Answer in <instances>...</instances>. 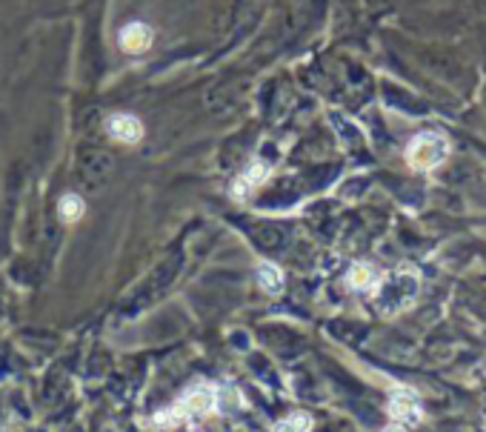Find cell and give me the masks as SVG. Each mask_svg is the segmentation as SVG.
I'll return each instance as SVG.
<instances>
[{"instance_id":"7","label":"cell","mask_w":486,"mask_h":432,"mask_svg":"<svg viewBox=\"0 0 486 432\" xmlns=\"http://www.w3.org/2000/svg\"><path fill=\"white\" fill-rule=\"evenodd\" d=\"M257 283H261L269 295H278L283 290V272L274 264H269V261L257 264Z\"/></svg>"},{"instance_id":"10","label":"cell","mask_w":486,"mask_h":432,"mask_svg":"<svg viewBox=\"0 0 486 432\" xmlns=\"http://www.w3.org/2000/svg\"><path fill=\"white\" fill-rule=\"evenodd\" d=\"M381 432H407V429H403V427H398V424H395V427H386V429H381Z\"/></svg>"},{"instance_id":"6","label":"cell","mask_w":486,"mask_h":432,"mask_svg":"<svg viewBox=\"0 0 486 432\" xmlns=\"http://www.w3.org/2000/svg\"><path fill=\"white\" fill-rule=\"evenodd\" d=\"M266 175H269V169L264 166V164H252L246 172H243L240 175V178L235 181V186H232V195L235 198H246V192L249 189H255L257 183H261L264 178H266Z\"/></svg>"},{"instance_id":"3","label":"cell","mask_w":486,"mask_h":432,"mask_svg":"<svg viewBox=\"0 0 486 432\" xmlns=\"http://www.w3.org/2000/svg\"><path fill=\"white\" fill-rule=\"evenodd\" d=\"M106 132L115 140H120V143H140L143 123L135 115H126V112H120V115H112L106 120Z\"/></svg>"},{"instance_id":"5","label":"cell","mask_w":486,"mask_h":432,"mask_svg":"<svg viewBox=\"0 0 486 432\" xmlns=\"http://www.w3.org/2000/svg\"><path fill=\"white\" fill-rule=\"evenodd\" d=\"M349 286L352 290H372V286H378L381 283V275H378V269L372 266V264H355L352 269H349Z\"/></svg>"},{"instance_id":"8","label":"cell","mask_w":486,"mask_h":432,"mask_svg":"<svg viewBox=\"0 0 486 432\" xmlns=\"http://www.w3.org/2000/svg\"><path fill=\"white\" fill-rule=\"evenodd\" d=\"M309 429H312V418L309 415H300V412L289 415V418H283L274 427V432H309Z\"/></svg>"},{"instance_id":"2","label":"cell","mask_w":486,"mask_h":432,"mask_svg":"<svg viewBox=\"0 0 486 432\" xmlns=\"http://www.w3.org/2000/svg\"><path fill=\"white\" fill-rule=\"evenodd\" d=\"M152 40H155V31L146 23H140V21H135V23H129V26L120 29V49L129 52V55L146 52L152 46Z\"/></svg>"},{"instance_id":"1","label":"cell","mask_w":486,"mask_h":432,"mask_svg":"<svg viewBox=\"0 0 486 432\" xmlns=\"http://www.w3.org/2000/svg\"><path fill=\"white\" fill-rule=\"evenodd\" d=\"M452 147L446 135L441 132H420L409 140L407 147V164L415 169V172H429L435 166H441L446 157H449Z\"/></svg>"},{"instance_id":"4","label":"cell","mask_w":486,"mask_h":432,"mask_svg":"<svg viewBox=\"0 0 486 432\" xmlns=\"http://www.w3.org/2000/svg\"><path fill=\"white\" fill-rule=\"evenodd\" d=\"M389 412H392V418H398L403 424H418L420 421V404H418V398L409 390H398L392 395V401H389Z\"/></svg>"},{"instance_id":"9","label":"cell","mask_w":486,"mask_h":432,"mask_svg":"<svg viewBox=\"0 0 486 432\" xmlns=\"http://www.w3.org/2000/svg\"><path fill=\"white\" fill-rule=\"evenodd\" d=\"M80 215H84V201H80L77 195H66L60 201V218L63 220H77Z\"/></svg>"}]
</instances>
